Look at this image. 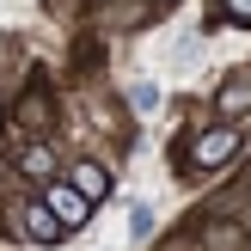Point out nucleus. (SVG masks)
<instances>
[{"mask_svg":"<svg viewBox=\"0 0 251 251\" xmlns=\"http://www.w3.org/2000/svg\"><path fill=\"white\" fill-rule=\"evenodd\" d=\"M233 153H239V129H227V123H221V129H202V135H196L190 166H196V172H215V166H227Z\"/></svg>","mask_w":251,"mask_h":251,"instance_id":"obj_1","label":"nucleus"},{"mask_svg":"<svg viewBox=\"0 0 251 251\" xmlns=\"http://www.w3.org/2000/svg\"><path fill=\"white\" fill-rule=\"evenodd\" d=\"M43 208L61 221V233H74V227H86V215H92V202H86L74 184H49L43 190Z\"/></svg>","mask_w":251,"mask_h":251,"instance_id":"obj_2","label":"nucleus"},{"mask_svg":"<svg viewBox=\"0 0 251 251\" xmlns=\"http://www.w3.org/2000/svg\"><path fill=\"white\" fill-rule=\"evenodd\" d=\"M74 190H80L86 202H98V196H110V172L92 166V159H80V166H74Z\"/></svg>","mask_w":251,"mask_h":251,"instance_id":"obj_3","label":"nucleus"},{"mask_svg":"<svg viewBox=\"0 0 251 251\" xmlns=\"http://www.w3.org/2000/svg\"><path fill=\"white\" fill-rule=\"evenodd\" d=\"M49 117H55V104H49V92H31L19 110H12V123H25V129H49Z\"/></svg>","mask_w":251,"mask_h":251,"instance_id":"obj_4","label":"nucleus"},{"mask_svg":"<svg viewBox=\"0 0 251 251\" xmlns=\"http://www.w3.org/2000/svg\"><path fill=\"white\" fill-rule=\"evenodd\" d=\"M239 110H251V74H233L221 86V117H239Z\"/></svg>","mask_w":251,"mask_h":251,"instance_id":"obj_5","label":"nucleus"},{"mask_svg":"<svg viewBox=\"0 0 251 251\" xmlns=\"http://www.w3.org/2000/svg\"><path fill=\"white\" fill-rule=\"evenodd\" d=\"M25 233H31V239H43V245H49V239H61V221L49 215L43 202H37V208H25Z\"/></svg>","mask_w":251,"mask_h":251,"instance_id":"obj_6","label":"nucleus"},{"mask_svg":"<svg viewBox=\"0 0 251 251\" xmlns=\"http://www.w3.org/2000/svg\"><path fill=\"white\" fill-rule=\"evenodd\" d=\"M19 172H31V178H49V172H55V153H49V147H25V153H19Z\"/></svg>","mask_w":251,"mask_h":251,"instance_id":"obj_7","label":"nucleus"},{"mask_svg":"<svg viewBox=\"0 0 251 251\" xmlns=\"http://www.w3.org/2000/svg\"><path fill=\"white\" fill-rule=\"evenodd\" d=\"M239 245H245V233L233 227V221H221V227L208 233V251H239Z\"/></svg>","mask_w":251,"mask_h":251,"instance_id":"obj_8","label":"nucleus"},{"mask_svg":"<svg viewBox=\"0 0 251 251\" xmlns=\"http://www.w3.org/2000/svg\"><path fill=\"white\" fill-rule=\"evenodd\" d=\"M129 104H135V110H141V117H147V110L159 104V92H153V86H135V92H129Z\"/></svg>","mask_w":251,"mask_h":251,"instance_id":"obj_9","label":"nucleus"},{"mask_svg":"<svg viewBox=\"0 0 251 251\" xmlns=\"http://www.w3.org/2000/svg\"><path fill=\"white\" fill-rule=\"evenodd\" d=\"M221 6H227V19H245L251 25V0H221Z\"/></svg>","mask_w":251,"mask_h":251,"instance_id":"obj_10","label":"nucleus"}]
</instances>
